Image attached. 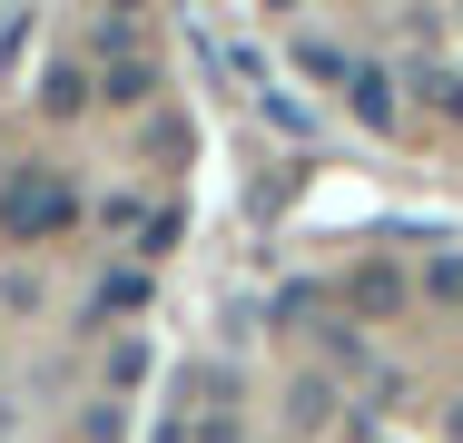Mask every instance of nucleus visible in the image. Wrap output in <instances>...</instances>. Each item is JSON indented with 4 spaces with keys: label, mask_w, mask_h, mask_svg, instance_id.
Wrapping results in <instances>:
<instances>
[{
    "label": "nucleus",
    "mask_w": 463,
    "mask_h": 443,
    "mask_svg": "<svg viewBox=\"0 0 463 443\" xmlns=\"http://www.w3.org/2000/svg\"><path fill=\"white\" fill-rule=\"evenodd\" d=\"M60 217H70V197H60V177H20V187L0 197V227H10V237H50Z\"/></svg>",
    "instance_id": "f257e3e1"
}]
</instances>
